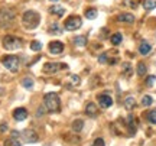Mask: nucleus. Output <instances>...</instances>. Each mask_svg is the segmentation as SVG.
Listing matches in <instances>:
<instances>
[{
	"mask_svg": "<svg viewBox=\"0 0 156 146\" xmlns=\"http://www.w3.org/2000/svg\"><path fill=\"white\" fill-rule=\"evenodd\" d=\"M49 13L51 15H55V16H58V17H61V16H64V13H65V9L62 7V6H51L49 7Z\"/></svg>",
	"mask_w": 156,
	"mask_h": 146,
	"instance_id": "14",
	"label": "nucleus"
},
{
	"mask_svg": "<svg viewBox=\"0 0 156 146\" xmlns=\"http://www.w3.org/2000/svg\"><path fill=\"white\" fill-rule=\"evenodd\" d=\"M22 23L26 29H35L39 25V15L34 10H28L23 13Z\"/></svg>",
	"mask_w": 156,
	"mask_h": 146,
	"instance_id": "2",
	"label": "nucleus"
},
{
	"mask_svg": "<svg viewBox=\"0 0 156 146\" xmlns=\"http://www.w3.org/2000/svg\"><path fill=\"white\" fill-rule=\"evenodd\" d=\"M147 120H149L151 123L156 124V110H152V112L147 114Z\"/></svg>",
	"mask_w": 156,
	"mask_h": 146,
	"instance_id": "30",
	"label": "nucleus"
},
{
	"mask_svg": "<svg viewBox=\"0 0 156 146\" xmlns=\"http://www.w3.org/2000/svg\"><path fill=\"white\" fill-rule=\"evenodd\" d=\"M15 20V12L12 10V9H0V26L2 28H7V26H10L12 23Z\"/></svg>",
	"mask_w": 156,
	"mask_h": 146,
	"instance_id": "3",
	"label": "nucleus"
},
{
	"mask_svg": "<svg viewBox=\"0 0 156 146\" xmlns=\"http://www.w3.org/2000/svg\"><path fill=\"white\" fill-rule=\"evenodd\" d=\"M65 68H68L67 64H61V62H46L44 65V73L54 74V73L61 71V69H65Z\"/></svg>",
	"mask_w": 156,
	"mask_h": 146,
	"instance_id": "7",
	"label": "nucleus"
},
{
	"mask_svg": "<svg viewBox=\"0 0 156 146\" xmlns=\"http://www.w3.org/2000/svg\"><path fill=\"white\" fill-rule=\"evenodd\" d=\"M73 130L74 132H81L83 130V127H84V122L81 120V119H78V120H74L73 122Z\"/></svg>",
	"mask_w": 156,
	"mask_h": 146,
	"instance_id": "16",
	"label": "nucleus"
},
{
	"mask_svg": "<svg viewBox=\"0 0 156 146\" xmlns=\"http://www.w3.org/2000/svg\"><path fill=\"white\" fill-rule=\"evenodd\" d=\"M5 146H20V143H19L16 139L10 137V139H7V141L5 142Z\"/></svg>",
	"mask_w": 156,
	"mask_h": 146,
	"instance_id": "28",
	"label": "nucleus"
},
{
	"mask_svg": "<svg viewBox=\"0 0 156 146\" xmlns=\"http://www.w3.org/2000/svg\"><path fill=\"white\" fill-rule=\"evenodd\" d=\"M155 80H156L155 75H149V77L146 78V84H147V85H153V83H155Z\"/></svg>",
	"mask_w": 156,
	"mask_h": 146,
	"instance_id": "31",
	"label": "nucleus"
},
{
	"mask_svg": "<svg viewBox=\"0 0 156 146\" xmlns=\"http://www.w3.org/2000/svg\"><path fill=\"white\" fill-rule=\"evenodd\" d=\"M110 41H112V44L113 45H120L122 44V41H123V36H122V34H113L112 35V38H110Z\"/></svg>",
	"mask_w": 156,
	"mask_h": 146,
	"instance_id": "17",
	"label": "nucleus"
},
{
	"mask_svg": "<svg viewBox=\"0 0 156 146\" xmlns=\"http://www.w3.org/2000/svg\"><path fill=\"white\" fill-rule=\"evenodd\" d=\"M107 61H108V59H107V55H106V54H101V55L98 56V62H100V64H106Z\"/></svg>",
	"mask_w": 156,
	"mask_h": 146,
	"instance_id": "32",
	"label": "nucleus"
},
{
	"mask_svg": "<svg viewBox=\"0 0 156 146\" xmlns=\"http://www.w3.org/2000/svg\"><path fill=\"white\" fill-rule=\"evenodd\" d=\"M136 71H137V74H139L140 77H143L147 69H146V65H145V64H143V62H140V64H137V69H136Z\"/></svg>",
	"mask_w": 156,
	"mask_h": 146,
	"instance_id": "23",
	"label": "nucleus"
},
{
	"mask_svg": "<svg viewBox=\"0 0 156 146\" xmlns=\"http://www.w3.org/2000/svg\"><path fill=\"white\" fill-rule=\"evenodd\" d=\"M69 80H71V85H73V87H77V85L81 83L80 77H78V75H75V74H74V75H71V77H69Z\"/></svg>",
	"mask_w": 156,
	"mask_h": 146,
	"instance_id": "24",
	"label": "nucleus"
},
{
	"mask_svg": "<svg viewBox=\"0 0 156 146\" xmlns=\"http://www.w3.org/2000/svg\"><path fill=\"white\" fill-rule=\"evenodd\" d=\"M13 117L16 119L17 122H22V120H25V119L28 117V110L25 107H19V109H16L13 112Z\"/></svg>",
	"mask_w": 156,
	"mask_h": 146,
	"instance_id": "11",
	"label": "nucleus"
},
{
	"mask_svg": "<svg viewBox=\"0 0 156 146\" xmlns=\"http://www.w3.org/2000/svg\"><path fill=\"white\" fill-rule=\"evenodd\" d=\"M136 106V100H134V97H127L126 100H124V107L127 109V110H132L133 107Z\"/></svg>",
	"mask_w": 156,
	"mask_h": 146,
	"instance_id": "18",
	"label": "nucleus"
},
{
	"mask_svg": "<svg viewBox=\"0 0 156 146\" xmlns=\"http://www.w3.org/2000/svg\"><path fill=\"white\" fill-rule=\"evenodd\" d=\"M123 5L129 6V7H132V9H136V7H137V2H136V0H124Z\"/></svg>",
	"mask_w": 156,
	"mask_h": 146,
	"instance_id": "26",
	"label": "nucleus"
},
{
	"mask_svg": "<svg viewBox=\"0 0 156 146\" xmlns=\"http://www.w3.org/2000/svg\"><path fill=\"white\" fill-rule=\"evenodd\" d=\"M3 46H5V49H7V51L19 49V48L22 46V41L19 39V38L12 36V35H6L5 38H3Z\"/></svg>",
	"mask_w": 156,
	"mask_h": 146,
	"instance_id": "5",
	"label": "nucleus"
},
{
	"mask_svg": "<svg viewBox=\"0 0 156 146\" xmlns=\"http://www.w3.org/2000/svg\"><path fill=\"white\" fill-rule=\"evenodd\" d=\"M6 129H7V127H6V124H2V126H0V130H2V132L6 130Z\"/></svg>",
	"mask_w": 156,
	"mask_h": 146,
	"instance_id": "36",
	"label": "nucleus"
},
{
	"mask_svg": "<svg viewBox=\"0 0 156 146\" xmlns=\"http://www.w3.org/2000/svg\"><path fill=\"white\" fill-rule=\"evenodd\" d=\"M81 25H83V19L80 16H69L64 23L67 30H77L78 28H81Z\"/></svg>",
	"mask_w": 156,
	"mask_h": 146,
	"instance_id": "6",
	"label": "nucleus"
},
{
	"mask_svg": "<svg viewBox=\"0 0 156 146\" xmlns=\"http://www.w3.org/2000/svg\"><path fill=\"white\" fill-rule=\"evenodd\" d=\"M42 48V44L39 42V41H34V42H30V49L32 51H41Z\"/></svg>",
	"mask_w": 156,
	"mask_h": 146,
	"instance_id": "25",
	"label": "nucleus"
},
{
	"mask_svg": "<svg viewBox=\"0 0 156 146\" xmlns=\"http://www.w3.org/2000/svg\"><path fill=\"white\" fill-rule=\"evenodd\" d=\"M151 51H152V45L149 44V42H145V41H143V42L140 44L139 52L142 54V55H147V54H149Z\"/></svg>",
	"mask_w": 156,
	"mask_h": 146,
	"instance_id": "15",
	"label": "nucleus"
},
{
	"mask_svg": "<svg viewBox=\"0 0 156 146\" xmlns=\"http://www.w3.org/2000/svg\"><path fill=\"white\" fill-rule=\"evenodd\" d=\"M22 85L25 87V88H28V90H32V87H34V81H32V78H23L22 80Z\"/></svg>",
	"mask_w": 156,
	"mask_h": 146,
	"instance_id": "22",
	"label": "nucleus"
},
{
	"mask_svg": "<svg viewBox=\"0 0 156 146\" xmlns=\"http://www.w3.org/2000/svg\"><path fill=\"white\" fill-rule=\"evenodd\" d=\"M85 113H87L88 117H95L98 114V107L95 106L94 103H88L87 107H85Z\"/></svg>",
	"mask_w": 156,
	"mask_h": 146,
	"instance_id": "12",
	"label": "nucleus"
},
{
	"mask_svg": "<svg viewBox=\"0 0 156 146\" xmlns=\"http://www.w3.org/2000/svg\"><path fill=\"white\" fill-rule=\"evenodd\" d=\"M152 103H153V98H152L151 96H145L143 97V98H142V104H143V106H151Z\"/></svg>",
	"mask_w": 156,
	"mask_h": 146,
	"instance_id": "27",
	"label": "nucleus"
},
{
	"mask_svg": "<svg viewBox=\"0 0 156 146\" xmlns=\"http://www.w3.org/2000/svg\"><path fill=\"white\" fill-rule=\"evenodd\" d=\"M98 103L103 109H108L113 106V98L108 94H101V96H98Z\"/></svg>",
	"mask_w": 156,
	"mask_h": 146,
	"instance_id": "10",
	"label": "nucleus"
},
{
	"mask_svg": "<svg viewBox=\"0 0 156 146\" xmlns=\"http://www.w3.org/2000/svg\"><path fill=\"white\" fill-rule=\"evenodd\" d=\"M74 44L77 46H85L87 45V38L85 36H77V38H74Z\"/></svg>",
	"mask_w": 156,
	"mask_h": 146,
	"instance_id": "21",
	"label": "nucleus"
},
{
	"mask_svg": "<svg viewBox=\"0 0 156 146\" xmlns=\"http://www.w3.org/2000/svg\"><path fill=\"white\" fill-rule=\"evenodd\" d=\"M143 7L146 10H153L156 7V0H143Z\"/></svg>",
	"mask_w": 156,
	"mask_h": 146,
	"instance_id": "19",
	"label": "nucleus"
},
{
	"mask_svg": "<svg viewBox=\"0 0 156 146\" xmlns=\"http://www.w3.org/2000/svg\"><path fill=\"white\" fill-rule=\"evenodd\" d=\"M123 73H124V75H132V65L130 64H124L123 65Z\"/></svg>",
	"mask_w": 156,
	"mask_h": 146,
	"instance_id": "29",
	"label": "nucleus"
},
{
	"mask_svg": "<svg viewBox=\"0 0 156 146\" xmlns=\"http://www.w3.org/2000/svg\"><path fill=\"white\" fill-rule=\"evenodd\" d=\"M93 146H104V141H103L101 137H98V139H95V141H94Z\"/></svg>",
	"mask_w": 156,
	"mask_h": 146,
	"instance_id": "33",
	"label": "nucleus"
},
{
	"mask_svg": "<svg viewBox=\"0 0 156 146\" xmlns=\"http://www.w3.org/2000/svg\"><path fill=\"white\" fill-rule=\"evenodd\" d=\"M49 52L51 54H54V55H59L62 54V51H64V44L59 42V41H54V42H51L49 44Z\"/></svg>",
	"mask_w": 156,
	"mask_h": 146,
	"instance_id": "9",
	"label": "nucleus"
},
{
	"mask_svg": "<svg viewBox=\"0 0 156 146\" xmlns=\"http://www.w3.org/2000/svg\"><path fill=\"white\" fill-rule=\"evenodd\" d=\"M20 139L25 143H35V142H38V135L35 133L34 130L26 129V130H23V132H20Z\"/></svg>",
	"mask_w": 156,
	"mask_h": 146,
	"instance_id": "8",
	"label": "nucleus"
},
{
	"mask_svg": "<svg viewBox=\"0 0 156 146\" xmlns=\"http://www.w3.org/2000/svg\"><path fill=\"white\" fill-rule=\"evenodd\" d=\"M51 2H58V0H51Z\"/></svg>",
	"mask_w": 156,
	"mask_h": 146,
	"instance_id": "37",
	"label": "nucleus"
},
{
	"mask_svg": "<svg viewBox=\"0 0 156 146\" xmlns=\"http://www.w3.org/2000/svg\"><path fill=\"white\" fill-rule=\"evenodd\" d=\"M97 15H98V12L95 10L94 7H91V9H88V10H85V17H87V19H90V20L95 19V17H97Z\"/></svg>",
	"mask_w": 156,
	"mask_h": 146,
	"instance_id": "20",
	"label": "nucleus"
},
{
	"mask_svg": "<svg viewBox=\"0 0 156 146\" xmlns=\"http://www.w3.org/2000/svg\"><path fill=\"white\" fill-rule=\"evenodd\" d=\"M44 104H45V109H46L49 113H58L59 109H61L59 96L55 94V93H48V94H45Z\"/></svg>",
	"mask_w": 156,
	"mask_h": 146,
	"instance_id": "1",
	"label": "nucleus"
},
{
	"mask_svg": "<svg viewBox=\"0 0 156 146\" xmlns=\"http://www.w3.org/2000/svg\"><path fill=\"white\" fill-rule=\"evenodd\" d=\"M117 20L119 22H123V23H133L134 22V16L132 13H122V15H119L117 16Z\"/></svg>",
	"mask_w": 156,
	"mask_h": 146,
	"instance_id": "13",
	"label": "nucleus"
},
{
	"mask_svg": "<svg viewBox=\"0 0 156 146\" xmlns=\"http://www.w3.org/2000/svg\"><path fill=\"white\" fill-rule=\"evenodd\" d=\"M51 32H55V34H61V30H59V26H58V25H52V26H51Z\"/></svg>",
	"mask_w": 156,
	"mask_h": 146,
	"instance_id": "34",
	"label": "nucleus"
},
{
	"mask_svg": "<svg viewBox=\"0 0 156 146\" xmlns=\"http://www.w3.org/2000/svg\"><path fill=\"white\" fill-rule=\"evenodd\" d=\"M2 64H3L6 69H9L10 73H16L17 69H19V65H20V59L15 55H7L2 59Z\"/></svg>",
	"mask_w": 156,
	"mask_h": 146,
	"instance_id": "4",
	"label": "nucleus"
},
{
	"mask_svg": "<svg viewBox=\"0 0 156 146\" xmlns=\"http://www.w3.org/2000/svg\"><path fill=\"white\" fill-rule=\"evenodd\" d=\"M12 137H13V139H17V137H20V133L16 132V130H13V132H12Z\"/></svg>",
	"mask_w": 156,
	"mask_h": 146,
	"instance_id": "35",
	"label": "nucleus"
}]
</instances>
